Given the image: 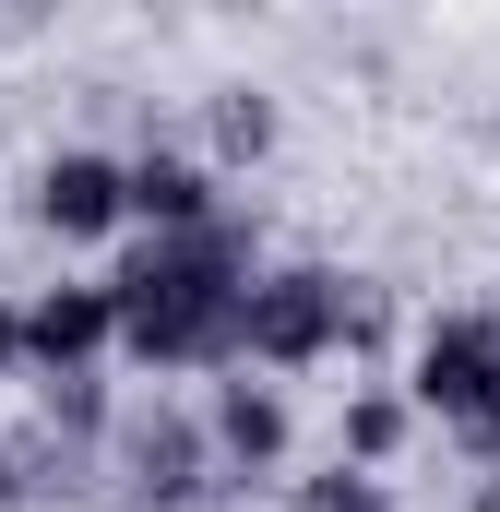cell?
Returning <instances> with one entry per match:
<instances>
[{"instance_id": "cell-1", "label": "cell", "mask_w": 500, "mask_h": 512, "mask_svg": "<svg viewBox=\"0 0 500 512\" xmlns=\"http://www.w3.org/2000/svg\"><path fill=\"white\" fill-rule=\"evenodd\" d=\"M239 298H250V251L239 227H203V239H155L108 274V310H120V346L143 370H239Z\"/></svg>"}, {"instance_id": "cell-2", "label": "cell", "mask_w": 500, "mask_h": 512, "mask_svg": "<svg viewBox=\"0 0 500 512\" xmlns=\"http://www.w3.org/2000/svg\"><path fill=\"white\" fill-rule=\"evenodd\" d=\"M334 346H346V274H310V262L250 274V298H239V370H322Z\"/></svg>"}, {"instance_id": "cell-3", "label": "cell", "mask_w": 500, "mask_h": 512, "mask_svg": "<svg viewBox=\"0 0 500 512\" xmlns=\"http://www.w3.org/2000/svg\"><path fill=\"white\" fill-rule=\"evenodd\" d=\"M417 405L453 417V429H477L500 405V322L489 310H441V322L417 334Z\"/></svg>"}, {"instance_id": "cell-4", "label": "cell", "mask_w": 500, "mask_h": 512, "mask_svg": "<svg viewBox=\"0 0 500 512\" xmlns=\"http://www.w3.org/2000/svg\"><path fill=\"white\" fill-rule=\"evenodd\" d=\"M120 215H131V179H120V155L72 143V155H48V167H36V227H48V239H108Z\"/></svg>"}, {"instance_id": "cell-5", "label": "cell", "mask_w": 500, "mask_h": 512, "mask_svg": "<svg viewBox=\"0 0 500 512\" xmlns=\"http://www.w3.org/2000/svg\"><path fill=\"white\" fill-rule=\"evenodd\" d=\"M120 346V310H108V286H48L36 310H24V358L60 382V370H96Z\"/></svg>"}, {"instance_id": "cell-6", "label": "cell", "mask_w": 500, "mask_h": 512, "mask_svg": "<svg viewBox=\"0 0 500 512\" xmlns=\"http://www.w3.org/2000/svg\"><path fill=\"white\" fill-rule=\"evenodd\" d=\"M120 179H131V215H143L155 239H203V227H227L215 167H191V155H167V143H155V155H131Z\"/></svg>"}, {"instance_id": "cell-7", "label": "cell", "mask_w": 500, "mask_h": 512, "mask_svg": "<svg viewBox=\"0 0 500 512\" xmlns=\"http://www.w3.org/2000/svg\"><path fill=\"white\" fill-rule=\"evenodd\" d=\"M203 465H215V441H203L191 417H143V429H131V501L143 512H191L215 489Z\"/></svg>"}, {"instance_id": "cell-8", "label": "cell", "mask_w": 500, "mask_h": 512, "mask_svg": "<svg viewBox=\"0 0 500 512\" xmlns=\"http://www.w3.org/2000/svg\"><path fill=\"white\" fill-rule=\"evenodd\" d=\"M203 441H215L227 477H274V465H286V393H274V382H215Z\"/></svg>"}, {"instance_id": "cell-9", "label": "cell", "mask_w": 500, "mask_h": 512, "mask_svg": "<svg viewBox=\"0 0 500 512\" xmlns=\"http://www.w3.org/2000/svg\"><path fill=\"white\" fill-rule=\"evenodd\" d=\"M393 453H405V393H358V405H346V465L370 477Z\"/></svg>"}, {"instance_id": "cell-10", "label": "cell", "mask_w": 500, "mask_h": 512, "mask_svg": "<svg viewBox=\"0 0 500 512\" xmlns=\"http://www.w3.org/2000/svg\"><path fill=\"white\" fill-rule=\"evenodd\" d=\"M215 155H274V96H250V84H227V96H215Z\"/></svg>"}, {"instance_id": "cell-11", "label": "cell", "mask_w": 500, "mask_h": 512, "mask_svg": "<svg viewBox=\"0 0 500 512\" xmlns=\"http://www.w3.org/2000/svg\"><path fill=\"white\" fill-rule=\"evenodd\" d=\"M298 512H393V489L358 477V465H334V477H310V501H298Z\"/></svg>"}, {"instance_id": "cell-12", "label": "cell", "mask_w": 500, "mask_h": 512, "mask_svg": "<svg viewBox=\"0 0 500 512\" xmlns=\"http://www.w3.org/2000/svg\"><path fill=\"white\" fill-rule=\"evenodd\" d=\"M48 417H60V429H96V417H108L96 370H60V382H48Z\"/></svg>"}, {"instance_id": "cell-13", "label": "cell", "mask_w": 500, "mask_h": 512, "mask_svg": "<svg viewBox=\"0 0 500 512\" xmlns=\"http://www.w3.org/2000/svg\"><path fill=\"white\" fill-rule=\"evenodd\" d=\"M24 370V310H0V382Z\"/></svg>"}, {"instance_id": "cell-14", "label": "cell", "mask_w": 500, "mask_h": 512, "mask_svg": "<svg viewBox=\"0 0 500 512\" xmlns=\"http://www.w3.org/2000/svg\"><path fill=\"white\" fill-rule=\"evenodd\" d=\"M24 489H36V477H24V453H0V512L24 501Z\"/></svg>"}, {"instance_id": "cell-15", "label": "cell", "mask_w": 500, "mask_h": 512, "mask_svg": "<svg viewBox=\"0 0 500 512\" xmlns=\"http://www.w3.org/2000/svg\"><path fill=\"white\" fill-rule=\"evenodd\" d=\"M465 512H500V477H489V489H477V501H465Z\"/></svg>"}, {"instance_id": "cell-16", "label": "cell", "mask_w": 500, "mask_h": 512, "mask_svg": "<svg viewBox=\"0 0 500 512\" xmlns=\"http://www.w3.org/2000/svg\"><path fill=\"white\" fill-rule=\"evenodd\" d=\"M191 512H203V501H191Z\"/></svg>"}]
</instances>
